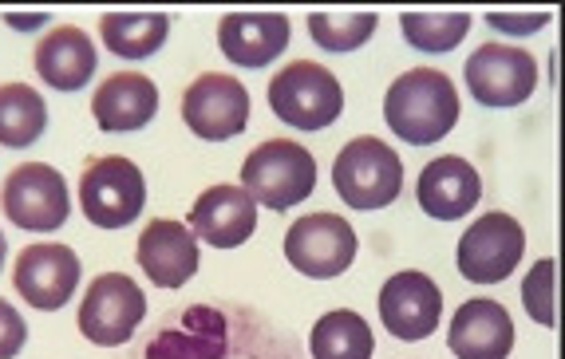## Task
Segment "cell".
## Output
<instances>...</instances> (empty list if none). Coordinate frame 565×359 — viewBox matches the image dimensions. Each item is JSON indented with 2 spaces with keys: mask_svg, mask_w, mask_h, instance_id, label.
Masks as SVG:
<instances>
[{
  "mask_svg": "<svg viewBox=\"0 0 565 359\" xmlns=\"http://www.w3.org/2000/svg\"><path fill=\"white\" fill-rule=\"evenodd\" d=\"M384 119L396 139L412 142V146H431V142L447 139L459 123V91L447 72L412 67L387 87Z\"/></svg>",
  "mask_w": 565,
  "mask_h": 359,
  "instance_id": "obj_1",
  "label": "cell"
},
{
  "mask_svg": "<svg viewBox=\"0 0 565 359\" xmlns=\"http://www.w3.org/2000/svg\"><path fill=\"white\" fill-rule=\"evenodd\" d=\"M242 189L254 198V206L285 214L289 206H301L317 189V159L292 139H269L245 154Z\"/></svg>",
  "mask_w": 565,
  "mask_h": 359,
  "instance_id": "obj_2",
  "label": "cell"
},
{
  "mask_svg": "<svg viewBox=\"0 0 565 359\" xmlns=\"http://www.w3.org/2000/svg\"><path fill=\"white\" fill-rule=\"evenodd\" d=\"M269 107L292 131H324L344 111V87L329 67L292 59L269 79Z\"/></svg>",
  "mask_w": 565,
  "mask_h": 359,
  "instance_id": "obj_3",
  "label": "cell"
},
{
  "mask_svg": "<svg viewBox=\"0 0 565 359\" xmlns=\"http://www.w3.org/2000/svg\"><path fill=\"white\" fill-rule=\"evenodd\" d=\"M332 186L352 209H384L404 189V162L384 139L360 134L332 162Z\"/></svg>",
  "mask_w": 565,
  "mask_h": 359,
  "instance_id": "obj_4",
  "label": "cell"
},
{
  "mask_svg": "<svg viewBox=\"0 0 565 359\" xmlns=\"http://www.w3.org/2000/svg\"><path fill=\"white\" fill-rule=\"evenodd\" d=\"M0 209L24 233H56L72 218L67 178L47 162H20L0 189Z\"/></svg>",
  "mask_w": 565,
  "mask_h": 359,
  "instance_id": "obj_5",
  "label": "cell"
},
{
  "mask_svg": "<svg viewBox=\"0 0 565 359\" xmlns=\"http://www.w3.org/2000/svg\"><path fill=\"white\" fill-rule=\"evenodd\" d=\"M147 206V178L131 159L104 154L79 174V209L95 229H127Z\"/></svg>",
  "mask_w": 565,
  "mask_h": 359,
  "instance_id": "obj_6",
  "label": "cell"
},
{
  "mask_svg": "<svg viewBox=\"0 0 565 359\" xmlns=\"http://www.w3.org/2000/svg\"><path fill=\"white\" fill-rule=\"evenodd\" d=\"M147 316V296L127 273H104L87 284L79 301L76 328L95 348H122Z\"/></svg>",
  "mask_w": 565,
  "mask_h": 359,
  "instance_id": "obj_7",
  "label": "cell"
},
{
  "mask_svg": "<svg viewBox=\"0 0 565 359\" xmlns=\"http://www.w3.org/2000/svg\"><path fill=\"white\" fill-rule=\"evenodd\" d=\"M522 253H526V233H522L519 218L490 209L459 237L455 265L471 284H502L522 265Z\"/></svg>",
  "mask_w": 565,
  "mask_h": 359,
  "instance_id": "obj_8",
  "label": "cell"
},
{
  "mask_svg": "<svg viewBox=\"0 0 565 359\" xmlns=\"http://www.w3.org/2000/svg\"><path fill=\"white\" fill-rule=\"evenodd\" d=\"M285 261L301 276L332 281L356 261V229L340 214H305L285 233Z\"/></svg>",
  "mask_w": 565,
  "mask_h": 359,
  "instance_id": "obj_9",
  "label": "cell"
},
{
  "mask_svg": "<svg viewBox=\"0 0 565 359\" xmlns=\"http://www.w3.org/2000/svg\"><path fill=\"white\" fill-rule=\"evenodd\" d=\"M467 87L479 99V107H522L537 87V59L519 44H482L467 56Z\"/></svg>",
  "mask_w": 565,
  "mask_h": 359,
  "instance_id": "obj_10",
  "label": "cell"
},
{
  "mask_svg": "<svg viewBox=\"0 0 565 359\" xmlns=\"http://www.w3.org/2000/svg\"><path fill=\"white\" fill-rule=\"evenodd\" d=\"M182 123L202 142H226L249 127V91L237 76L202 72L182 91Z\"/></svg>",
  "mask_w": 565,
  "mask_h": 359,
  "instance_id": "obj_11",
  "label": "cell"
},
{
  "mask_svg": "<svg viewBox=\"0 0 565 359\" xmlns=\"http://www.w3.org/2000/svg\"><path fill=\"white\" fill-rule=\"evenodd\" d=\"M79 276H84V265H79L76 249L60 246V241H36V246L20 249L17 265H12V289L36 313H56L76 296Z\"/></svg>",
  "mask_w": 565,
  "mask_h": 359,
  "instance_id": "obj_12",
  "label": "cell"
},
{
  "mask_svg": "<svg viewBox=\"0 0 565 359\" xmlns=\"http://www.w3.org/2000/svg\"><path fill=\"white\" fill-rule=\"evenodd\" d=\"M380 320L396 340H427L439 320H444V293L419 269H404V273L387 276L380 289Z\"/></svg>",
  "mask_w": 565,
  "mask_h": 359,
  "instance_id": "obj_13",
  "label": "cell"
},
{
  "mask_svg": "<svg viewBox=\"0 0 565 359\" xmlns=\"http://www.w3.org/2000/svg\"><path fill=\"white\" fill-rule=\"evenodd\" d=\"M190 233L214 249H237L257 233V206L242 186H210L190 206Z\"/></svg>",
  "mask_w": 565,
  "mask_h": 359,
  "instance_id": "obj_14",
  "label": "cell"
},
{
  "mask_svg": "<svg viewBox=\"0 0 565 359\" xmlns=\"http://www.w3.org/2000/svg\"><path fill=\"white\" fill-rule=\"evenodd\" d=\"M292 40L285 12H230L217 20V47L234 67H269Z\"/></svg>",
  "mask_w": 565,
  "mask_h": 359,
  "instance_id": "obj_15",
  "label": "cell"
},
{
  "mask_svg": "<svg viewBox=\"0 0 565 359\" xmlns=\"http://www.w3.org/2000/svg\"><path fill=\"white\" fill-rule=\"evenodd\" d=\"M482 198V178L471 162L459 159V154H444V159H431L419 171L415 182V202L427 218L435 221H459L467 218Z\"/></svg>",
  "mask_w": 565,
  "mask_h": 359,
  "instance_id": "obj_16",
  "label": "cell"
},
{
  "mask_svg": "<svg viewBox=\"0 0 565 359\" xmlns=\"http://www.w3.org/2000/svg\"><path fill=\"white\" fill-rule=\"evenodd\" d=\"M447 348H451L455 359H510L514 320L490 296L462 301L451 316V328H447Z\"/></svg>",
  "mask_w": 565,
  "mask_h": 359,
  "instance_id": "obj_17",
  "label": "cell"
},
{
  "mask_svg": "<svg viewBox=\"0 0 565 359\" xmlns=\"http://www.w3.org/2000/svg\"><path fill=\"white\" fill-rule=\"evenodd\" d=\"M135 261H139V269L159 289H182L202 265L194 233L182 221H162V218L147 221V229L139 233V246H135Z\"/></svg>",
  "mask_w": 565,
  "mask_h": 359,
  "instance_id": "obj_18",
  "label": "cell"
},
{
  "mask_svg": "<svg viewBox=\"0 0 565 359\" xmlns=\"http://www.w3.org/2000/svg\"><path fill=\"white\" fill-rule=\"evenodd\" d=\"M92 115L104 134L142 131L159 115V87L142 72H115L92 95Z\"/></svg>",
  "mask_w": 565,
  "mask_h": 359,
  "instance_id": "obj_19",
  "label": "cell"
},
{
  "mask_svg": "<svg viewBox=\"0 0 565 359\" xmlns=\"http://www.w3.org/2000/svg\"><path fill=\"white\" fill-rule=\"evenodd\" d=\"M32 67L47 87L56 91H84L92 84L95 67H99V52H95L92 36L76 24H60L52 29L32 52Z\"/></svg>",
  "mask_w": 565,
  "mask_h": 359,
  "instance_id": "obj_20",
  "label": "cell"
},
{
  "mask_svg": "<svg viewBox=\"0 0 565 359\" xmlns=\"http://www.w3.org/2000/svg\"><path fill=\"white\" fill-rule=\"evenodd\" d=\"M230 351V324L217 308L194 304L182 313L179 328H162L142 359H226Z\"/></svg>",
  "mask_w": 565,
  "mask_h": 359,
  "instance_id": "obj_21",
  "label": "cell"
},
{
  "mask_svg": "<svg viewBox=\"0 0 565 359\" xmlns=\"http://www.w3.org/2000/svg\"><path fill=\"white\" fill-rule=\"evenodd\" d=\"M170 36L167 12H107L99 17V40L119 59H147L154 56Z\"/></svg>",
  "mask_w": 565,
  "mask_h": 359,
  "instance_id": "obj_22",
  "label": "cell"
},
{
  "mask_svg": "<svg viewBox=\"0 0 565 359\" xmlns=\"http://www.w3.org/2000/svg\"><path fill=\"white\" fill-rule=\"evenodd\" d=\"M312 359H372L376 351V336L367 328V320L352 308H332L321 320L312 324L309 336Z\"/></svg>",
  "mask_w": 565,
  "mask_h": 359,
  "instance_id": "obj_23",
  "label": "cell"
},
{
  "mask_svg": "<svg viewBox=\"0 0 565 359\" xmlns=\"http://www.w3.org/2000/svg\"><path fill=\"white\" fill-rule=\"evenodd\" d=\"M47 131L44 95L29 84H0V146L24 151Z\"/></svg>",
  "mask_w": 565,
  "mask_h": 359,
  "instance_id": "obj_24",
  "label": "cell"
},
{
  "mask_svg": "<svg viewBox=\"0 0 565 359\" xmlns=\"http://www.w3.org/2000/svg\"><path fill=\"white\" fill-rule=\"evenodd\" d=\"M399 32L419 52L444 56V52H455L462 44V36L471 32V17L467 12H404Z\"/></svg>",
  "mask_w": 565,
  "mask_h": 359,
  "instance_id": "obj_25",
  "label": "cell"
},
{
  "mask_svg": "<svg viewBox=\"0 0 565 359\" xmlns=\"http://www.w3.org/2000/svg\"><path fill=\"white\" fill-rule=\"evenodd\" d=\"M380 29L376 12H309V36L324 52H356Z\"/></svg>",
  "mask_w": 565,
  "mask_h": 359,
  "instance_id": "obj_26",
  "label": "cell"
},
{
  "mask_svg": "<svg viewBox=\"0 0 565 359\" xmlns=\"http://www.w3.org/2000/svg\"><path fill=\"white\" fill-rule=\"evenodd\" d=\"M554 284H557V261L554 257H542L534 269L522 281V304L534 324L542 328H557V304H554Z\"/></svg>",
  "mask_w": 565,
  "mask_h": 359,
  "instance_id": "obj_27",
  "label": "cell"
},
{
  "mask_svg": "<svg viewBox=\"0 0 565 359\" xmlns=\"http://www.w3.org/2000/svg\"><path fill=\"white\" fill-rule=\"evenodd\" d=\"M24 344H29V324L0 296V359H17L24 351Z\"/></svg>",
  "mask_w": 565,
  "mask_h": 359,
  "instance_id": "obj_28",
  "label": "cell"
},
{
  "mask_svg": "<svg viewBox=\"0 0 565 359\" xmlns=\"http://www.w3.org/2000/svg\"><path fill=\"white\" fill-rule=\"evenodd\" d=\"M487 24L494 32H510V36H526V32H542L550 24V12H534V17H502V12H490Z\"/></svg>",
  "mask_w": 565,
  "mask_h": 359,
  "instance_id": "obj_29",
  "label": "cell"
},
{
  "mask_svg": "<svg viewBox=\"0 0 565 359\" xmlns=\"http://www.w3.org/2000/svg\"><path fill=\"white\" fill-rule=\"evenodd\" d=\"M47 12H32V17H9V29H44Z\"/></svg>",
  "mask_w": 565,
  "mask_h": 359,
  "instance_id": "obj_30",
  "label": "cell"
},
{
  "mask_svg": "<svg viewBox=\"0 0 565 359\" xmlns=\"http://www.w3.org/2000/svg\"><path fill=\"white\" fill-rule=\"evenodd\" d=\"M4 257H9V241H4V233H0V273H4Z\"/></svg>",
  "mask_w": 565,
  "mask_h": 359,
  "instance_id": "obj_31",
  "label": "cell"
}]
</instances>
